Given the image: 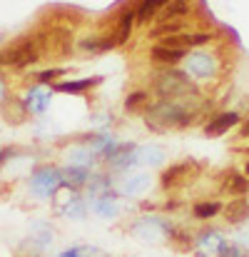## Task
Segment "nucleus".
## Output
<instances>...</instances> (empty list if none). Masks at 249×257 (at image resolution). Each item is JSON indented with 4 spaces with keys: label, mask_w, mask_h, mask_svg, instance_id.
<instances>
[{
    "label": "nucleus",
    "mask_w": 249,
    "mask_h": 257,
    "mask_svg": "<svg viewBox=\"0 0 249 257\" xmlns=\"http://www.w3.org/2000/svg\"><path fill=\"white\" fill-rule=\"evenodd\" d=\"M3 115H5V120L13 122V125L23 122V120L28 117V105H25V100H18V97L3 100Z\"/></svg>",
    "instance_id": "obj_7"
},
{
    "label": "nucleus",
    "mask_w": 249,
    "mask_h": 257,
    "mask_svg": "<svg viewBox=\"0 0 249 257\" xmlns=\"http://www.w3.org/2000/svg\"><path fill=\"white\" fill-rule=\"evenodd\" d=\"M184 30V25H182V20H165V23H157L152 30H150V35L152 38H169V35H179Z\"/></svg>",
    "instance_id": "obj_14"
},
{
    "label": "nucleus",
    "mask_w": 249,
    "mask_h": 257,
    "mask_svg": "<svg viewBox=\"0 0 249 257\" xmlns=\"http://www.w3.org/2000/svg\"><path fill=\"white\" fill-rule=\"evenodd\" d=\"M244 175H247V177H249V163H247V168H244Z\"/></svg>",
    "instance_id": "obj_28"
},
{
    "label": "nucleus",
    "mask_w": 249,
    "mask_h": 257,
    "mask_svg": "<svg viewBox=\"0 0 249 257\" xmlns=\"http://www.w3.org/2000/svg\"><path fill=\"white\" fill-rule=\"evenodd\" d=\"M189 122V115L172 100H162L157 102L155 107H150L147 112V125L157 127V130H165V127H179V125H187Z\"/></svg>",
    "instance_id": "obj_1"
},
{
    "label": "nucleus",
    "mask_w": 249,
    "mask_h": 257,
    "mask_svg": "<svg viewBox=\"0 0 249 257\" xmlns=\"http://www.w3.org/2000/svg\"><path fill=\"white\" fill-rule=\"evenodd\" d=\"M157 95H162L165 100H174V97H179V95H187L192 85H189V78L184 75V73H177V70H167L162 73L160 78H157Z\"/></svg>",
    "instance_id": "obj_3"
},
{
    "label": "nucleus",
    "mask_w": 249,
    "mask_h": 257,
    "mask_svg": "<svg viewBox=\"0 0 249 257\" xmlns=\"http://www.w3.org/2000/svg\"><path fill=\"white\" fill-rule=\"evenodd\" d=\"M60 75H65V68H50V70H43V73H38V83H43V85H55V80L60 78Z\"/></svg>",
    "instance_id": "obj_19"
},
{
    "label": "nucleus",
    "mask_w": 249,
    "mask_h": 257,
    "mask_svg": "<svg viewBox=\"0 0 249 257\" xmlns=\"http://www.w3.org/2000/svg\"><path fill=\"white\" fill-rule=\"evenodd\" d=\"M224 190L232 192V195H237V197L247 195L249 192V177H244L242 172H237V170H229L224 175Z\"/></svg>",
    "instance_id": "obj_10"
},
{
    "label": "nucleus",
    "mask_w": 249,
    "mask_h": 257,
    "mask_svg": "<svg viewBox=\"0 0 249 257\" xmlns=\"http://www.w3.org/2000/svg\"><path fill=\"white\" fill-rule=\"evenodd\" d=\"M239 115L237 112H219L217 117H212L207 125H204V135L207 138H219V135H224V133H229L234 125H239Z\"/></svg>",
    "instance_id": "obj_5"
},
{
    "label": "nucleus",
    "mask_w": 249,
    "mask_h": 257,
    "mask_svg": "<svg viewBox=\"0 0 249 257\" xmlns=\"http://www.w3.org/2000/svg\"><path fill=\"white\" fill-rule=\"evenodd\" d=\"M219 257H247V250L239 247V245H224Z\"/></svg>",
    "instance_id": "obj_22"
},
{
    "label": "nucleus",
    "mask_w": 249,
    "mask_h": 257,
    "mask_svg": "<svg viewBox=\"0 0 249 257\" xmlns=\"http://www.w3.org/2000/svg\"><path fill=\"white\" fill-rule=\"evenodd\" d=\"M132 25H135V13H132V10H125V13L120 15V20H117V30L112 33V40H115V45H122V43L130 38V33H132Z\"/></svg>",
    "instance_id": "obj_12"
},
{
    "label": "nucleus",
    "mask_w": 249,
    "mask_h": 257,
    "mask_svg": "<svg viewBox=\"0 0 249 257\" xmlns=\"http://www.w3.org/2000/svg\"><path fill=\"white\" fill-rule=\"evenodd\" d=\"M3 97H5V87H3V83H0V102H3Z\"/></svg>",
    "instance_id": "obj_27"
},
{
    "label": "nucleus",
    "mask_w": 249,
    "mask_h": 257,
    "mask_svg": "<svg viewBox=\"0 0 249 257\" xmlns=\"http://www.w3.org/2000/svg\"><path fill=\"white\" fill-rule=\"evenodd\" d=\"M184 55H187V50H177V48H165V45L152 48V60H157L162 65H177Z\"/></svg>",
    "instance_id": "obj_11"
},
{
    "label": "nucleus",
    "mask_w": 249,
    "mask_h": 257,
    "mask_svg": "<svg viewBox=\"0 0 249 257\" xmlns=\"http://www.w3.org/2000/svg\"><path fill=\"white\" fill-rule=\"evenodd\" d=\"M147 177L145 175H137V177H132V180H127V185H125V190L127 192H142L145 187H147Z\"/></svg>",
    "instance_id": "obj_21"
},
{
    "label": "nucleus",
    "mask_w": 249,
    "mask_h": 257,
    "mask_svg": "<svg viewBox=\"0 0 249 257\" xmlns=\"http://www.w3.org/2000/svg\"><path fill=\"white\" fill-rule=\"evenodd\" d=\"M147 102H150L147 92H130L127 100H125V107H127V110H140V107H145Z\"/></svg>",
    "instance_id": "obj_18"
},
{
    "label": "nucleus",
    "mask_w": 249,
    "mask_h": 257,
    "mask_svg": "<svg viewBox=\"0 0 249 257\" xmlns=\"http://www.w3.org/2000/svg\"><path fill=\"white\" fill-rule=\"evenodd\" d=\"M222 212V205L219 202H197L194 207H192V215L197 217V220H209V217H214V215H219Z\"/></svg>",
    "instance_id": "obj_16"
},
{
    "label": "nucleus",
    "mask_w": 249,
    "mask_h": 257,
    "mask_svg": "<svg viewBox=\"0 0 249 257\" xmlns=\"http://www.w3.org/2000/svg\"><path fill=\"white\" fill-rule=\"evenodd\" d=\"M189 172H192V163H177V165H172L162 172V185L174 187V185L184 182V177H189Z\"/></svg>",
    "instance_id": "obj_9"
},
{
    "label": "nucleus",
    "mask_w": 249,
    "mask_h": 257,
    "mask_svg": "<svg viewBox=\"0 0 249 257\" xmlns=\"http://www.w3.org/2000/svg\"><path fill=\"white\" fill-rule=\"evenodd\" d=\"M40 60V50L35 40H20L13 48L0 53V65H10V68H25Z\"/></svg>",
    "instance_id": "obj_2"
},
{
    "label": "nucleus",
    "mask_w": 249,
    "mask_h": 257,
    "mask_svg": "<svg viewBox=\"0 0 249 257\" xmlns=\"http://www.w3.org/2000/svg\"><path fill=\"white\" fill-rule=\"evenodd\" d=\"M187 13H189V3L187 0H169L162 8V13H160V23H165V20H182Z\"/></svg>",
    "instance_id": "obj_13"
},
{
    "label": "nucleus",
    "mask_w": 249,
    "mask_h": 257,
    "mask_svg": "<svg viewBox=\"0 0 249 257\" xmlns=\"http://www.w3.org/2000/svg\"><path fill=\"white\" fill-rule=\"evenodd\" d=\"M242 138H249V122L244 125V127H242Z\"/></svg>",
    "instance_id": "obj_26"
},
{
    "label": "nucleus",
    "mask_w": 249,
    "mask_h": 257,
    "mask_svg": "<svg viewBox=\"0 0 249 257\" xmlns=\"http://www.w3.org/2000/svg\"><path fill=\"white\" fill-rule=\"evenodd\" d=\"M60 257H80V250H70V252H63Z\"/></svg>",
    "instance_id": "obj_25"
},
{
    "label": "nucleus",
    "mask_w": 249,
    "mask_h": 257,
    "mask_svg": "<svg viewBox=\"0 0 249 257\" xmlns=\"http://www.w3.org/2000/svg\"><path fill=\"white\" fill-rule=\"evenodd\" d=\"M209 65H212L209 55H204V53L189 55V73H192V75H197V78H207V75H209Z\"/></svg>",
    "instance_id": "obj_15"
},
{
    "label": "nucleus",
    "mask_w": 249,
    "mask_h": 257,
    "mask_svg": "<svg viewBox=\"0 0 249 257\" xmlns=\"http://www.w3.org/2000/svg\"><path fill=\"white\" fill-rule=\"evenodd\" d=\"M83 215H85V207L83 205H73V207H68V217H75V220H83Z\"/></svg>",
    "instance_id": "obj_23"
},
{
    "label": "nucleus",
    "mask_w": 249,
    "mask_h": 257,
    "mask_svg": "<svg viewBox=\"0 0 249 257\" xmlns=\"http://www.w3.org/2000/svg\"><path fill=\"white\" fill-rule=\"evenodd\" d=\"M60 182H63V172L55 168H40L33 175V190L38 195H50Z\"/></svg>",
    "instance_id": "obj_4"
},
{
    "label": "nucleus",
    "mask_w": 249,
    "mask_h": 257,
    "mask_svg": "<svg viewBox=\"0 0 249 257\" xmlns=\"http://www.w3.org/2000/svg\"><path fill=\"white\" fill-rule=\"evenodd\" d=\"M222 210H224V220H227L229 225H239V222L249 220V200H244V197L229 200Z\"/></svg>",
    "instance_id": "obj_6"
},
{
    "label": "nucleus",
    "mask_w": 249,
    "mask_h": 257,
    "mask_svg": "<svg viewBox=\"0 0 249 257\" xmlns=\"http://www.w3.org/2000/svg\"><path fill=\"white\" fill-rule=\"evenodd\" d=\"M97 212H100V215H105V217H110V215L115 212V207H112L110 202H100V205H97Z\"/></svg>",
    "instance_id": "obj_24"
},
{
    "label": "nucleus",
    "mask_w": 249,
    "mask_h": 257,
    "mask_svg": "<svg viewBox=\"0 0 249 257\" xmlns=\"http://www.w3.org/2000/svg\"><path fill=\"white\" fill-rule=\"evenodd\" d=\"M48 102H50V95L48 92H40V90H30V95L25 100L28 110H33V112H43L48 107Z\"/></svg>",
    "instance_id": "obj_17"
},
{
    "label": "nucleus",
    "mask_w": 249,
    "mask_h": 257,
    "mask_svg": "<svg viewBox=\"0 0 249 257\" xmlns=\"http://www.w3.org/2000/svg\"><path fill=\"white\" fill-rule=\"evenodd\" d=\"M102 83V78H85V80H65V83H55L53 90L55 92H70V95H80L85 90H90V87L100 85Z\"/></svg>",
    "instance_id": "obj_8"
},
{
    "label": "nucleus",
    "mask_w": 249,
    "mask_h": 257,
    "mask_svg": "<svg viewBox=\"0 0 249 257\" xmlns=\"http://www.w3.org/2000/svg\"><path fill=\"white\" fill-rule=\"evenodd\" d=\"M63 175H65L63 180H68V182H73V185H83L85 180H87V172H85L83 168H70V170H65Z\"/></svg>",
    "instance_id": "obj_20"
}]
</instances>
